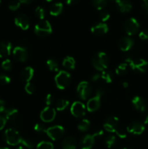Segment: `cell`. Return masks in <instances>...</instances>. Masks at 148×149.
Masks as SVG:
<instances>
[{"label":"cell","instance_id":"obj_18","mask_svg":"<svg viewBox=\"0 0 148 149\" xmlns=\"http://www.w3.org/2000/svg\"><path fill=\"white\" fill-rule=\"evenodd\" d=\"M12 51V44L7 41L0 42V58H7Z\"/></svg>","mask_w":148,"mask_h":149},{"label":"cell","instance_id":"obj_50","mask_svg":"<svg viewBox=\"0 0 148 149\" xmlns=\"http://www.w3.org/2000/svg\"><path fill=\"white\" fill-rule=\"evenodd\" d=\"M20 3H23V4H28V3L30 2L32 0H18Z\"/></svg>","mask_w":148,"mask_h":149},{"label":"cell","instance_id":"obj_23","mask_svg":"<svg viewBox=\"0 0 148 149\" xmlns=\"http://www.w3.org/2000/svg\"><path fill=\"white\" fill-rule=\"evenodd\" d=\"M116 7L120 13H126L131 10L132 4L129 0H120L116 4Z\"/></svg>","mask_w":148,"mask_h":149},{"label":"cell","instance_id":"obj_45","mask_svg":"<svg viewBox=\"0 0 148 149\" xmlns=\"http://www.w3.org/2000/svg\"><path fill=\"white\" fill-rule=\"evenodd\" d=\"M6 123H7V120L4 116H0V131L3 130V128L5 127Z\"/></svg>","mask_w":148,"mask_h":149},{"label":"cell","instance_id":"obj_6","mask_svg":"<svg viewBox=\"0 0 148 149\" xmlns=\"http://www.w3.org/2000/svg\"><path fill=\"white\" fill-rule=\"evenodd\" d=\"M71 77L68 72L65 71H59L55 77V81L57 87L59 90H64L70 84Z\"/></svg>","mask_w":148,"mask_h":149},{"label":"cell","instance_id":"obj_33","mask_svg":"<svg viewBox=\"0 0 148 149\" xmlns=\"http://www.w3.org/2000/svg\"><path fill=\"white\" fill-rule=\"evenodd\" d=\"M36 149H55L53 144L48 141H41L36 146Z\"/></svg>","mask_w":148,"mask_h":149},{"label":"cell","instance_id":"obj_35","mask_svg":"<svg viewBox=\"0 0 148 149\" xmlns=\"http://www.w3.org/2000/svg\"><path fill=\"white\" fill-rule=\"evenodd\" d=\"M35 13H36V15L39 17L41 20H44L45 17V15H46V12H45L44 9L41 7H37L35 10Z\"/></svg>","mask_w":148,"mask_h":149},{"label":"cell","instance_id":"obj_4","mask_svg":"<svg viewBox=\"0 0 148 149\" xmlns=\"http://www.w3.org/2000/svg\"><path fill=\"white\" fill-rule=\"evenodd\" d=\"M104 89L99 87L96 90L94 97L90 98L86 103V109L89 112H94L98 110L101 105V97L104 95Z\"/></svg>","mask_w":148,"mask_h":149},{"label":"cell","instance_id":"obj_49","mask_svg":"<svg viewBox=\"0 0 148 149\" xmlns=\"http://www.w3.org/2000/svg\"><path fill=\"white\" fill-rule=\"evenodd\" d=\"M78 0H65V2L67 4H69V5H72V4H75V3L78 1Z\"/></svg>","mask_w":148,"mask_h":149},{"label":"cell","instance_id":"obj_34","mask_svg":"<svg viewBox=\"0 0 148 149\" xmlns=\"http://www.w3.org/2000/svg\"><path fill=\"white\" fill-rule=\"evenodd\" d=\"M115 142L116 138L113 135H108V136L105 138V141H104V143H105L106 146L108 148H111L112 147L114 146V145L115 144Z\"/></svg>","mask_w":148,"mask_h":149},{"label":"cell","instance_id":"obj_17","mask_svg":"<svg viewBox=\"0 0 148 149\" xmlns=\"http://www.w3.org/2000/svg\"><path fill=\"white\" fill-rule=\"evenodd\" d=\"M133 46V39L129 36H123L119 40L118 47L123 52H127L130 50Z\"/></svg>","mask_w":148,"mask_h":149},{"label":"cell","instance_id":"obj_51","mask_svg":"<svg viewBox=\"0 0 148 149\" xmlns=\"http://www.w3.org/2000/svg\"><path fill=\"white\" fill-rule=\"evenodd\" d=\"M123 87H124V88H127L128 87H129V83L126 82V81H125V82L123 83Z\"/></svg>","mask_w":148,"mask_h":149},{"label":"cell","instance_id":"obj_36","mask_svg":"<svg viewBox=\"0 0 148 149\" xmlns=\"http://www.w3.org/2000/svg\"><path fill=\"white\" fill-rule=\"evenodd\" d=\"M1 68L4 71H10L12 68V64L10 60L5 59L2 63H1Z\"/></svg>","mask_w":148,"mask_h":149},{"label":"cell","instance_id":"obj_9","mask_svg":"<svg viewBox=\"0 0 148 149\" xmlns=\"http://www.w3.org/2000/svg\"><path fill=\"white\" fill-rule=\"evenodd\" d=\"M45 133L52 141H57V140L60 139L63 136L65 133V129L61 125H55V126L47 128Z\"/></svg>","mask_w":148,"mask_h":149},{"label":"cell","instance_id":"obj_13","mask_svg":"<svg viewBox=\"0 0 148 149\" xmlns=\"http://www.w3.org/2000/svg\"><path fill=\"white\" fill-rule=\"evenodd\" d=\"M126 129H127V132H129V133L139 135L143 133L145 130V127L144 124H142V122H138V121H134V122H131L127 126Z\"/></svg>","mask_w":148,"mask_h":149},{"label":"cell","instance_id":"obj_22","mask_svg":"<svg viewBox=\"0 0 148 149\" xmlns=\"http://www.w3.org/2000/svg\"><path fill=\"white\" fill-rule=\"evenodd\" d=\"M3 113H4V117L8 122H14L18 117V111L16 109H13V108L6 109Z\"/></svg>","mask_w":148,"mask_h":149},{"label":"cell","instance_id":"obj_42","mask_svg":"<svg viewBox=\"0 0 148 149\" xmlns=\"http://www.w3.org/2000/svg\"><path fill=\"white\" fill-rule=\"evenodd\" d=\"M34 130H35V131H36V132H46V129L45 128V127L42 124L37 123L35 125Z\"/></svg>","mask_w":148,"mask_h":149},{"label":"cell","instance_id":"obj_46","mask_svg":"<svg viewBox=\"0 0 148 149\" xmlns=\"http://www.w3.org/2000/svg\"><path fill=\"white\" fill-rule=\"evenodd\" d=\"M101 79V74H95L91 77V80L92 81H97L98 80H100Z\"/></svg>","mask_w":148,"mask_h":149},{"label":"cell","instance_id":"obj_14","mask_svg":"<svg viewBox=\"0 0 148 149\" xmlns=\"http://www.w3.org/2000/svg\"><path fill=\"white\" fill-rule=\"evenodd\" d=\"M12 55L15 59L19 62H25L27 61L28 57L27 49L20 46H17L13 49Z\"/></svg>","mask_w":148,"mask_h":149},{"label":"cell","instance_id":"obj_5","mask_svg":"<svg viewBox=\"0 0 148 149\" xmlns=\"http://www.w3.org/2000/svg\"><path fill=\"white\" fill-rule=\"evenodd\" d=\"M34 32L40 37H45L52 33V26L48 20H41L35 26Z\"/></svg>","mask_w":148,"mask_h":149},{"label":"cell","instance_id":"obj_30","mask_svg":"<svg viewBox=\"0 0 148 149\" xmlns=\"http://www.w3.org/2000/svg\"><path fill=\"white\" fill-rule=\"evenodd\" d=\"M93 6L98 10H102L107 4V0H92Z\"/></svg>","mask_w":148,"mask_h":149},{"label":"cell","instance_id":"obj_7","mask_svg":"<svg viewBox=\"0 0 148 149\" xmlns=\"http://www.w3.org/2000/svg\"><path fill=\"white\" fill-rule=\"evenodd\" d=\"M103 135L102 130H99L97 132H94L93 135H86L84 136V138L81 139V149H91L94 146V144L95 143V138L96 137L100 136Z\"/></svg>","mask_w":148,"mask_h":149},{"label":"cell","instance_id":"obj_48","mask_svg":"<svg viewBox=\"0 0 148 149\" xmlns=\"http://www.w3.org/2000/svg\"><path fill=\"white\" fill-rule=\"evenodd\" d=\"M142 7L143 10L145 11V13L148 15V2H144L143 4H142Z\"/></svg>","mask_w":148,"mask_h":149},{"label":"cell","instance_id":"obj_27","mask_svg":"<svg viewBox=\"0 0 148 149\" xmlns=\"http://www.w3.org/2000/svg\"><path fill=\"white\" fill-rule=\"evenodd\" d=\"M69 106V101L66 99L61 98L59 99V100H57L56 104H55V107H56V109L59 111H64L65 109H67V107Z\"/></svg>","mask_w":148,"mask_h":149},{"label":"cell","instance_id":"obj_20","mask_svg":"<svg viewBox=\"0 0 148 149\" xmlns=\"http://www.w3.org/2000/svg\"><path fill=\"white\" fill-rule=\"evenodd\" d=\"M131 103L133 108L138 111L145 112L146 110V103H145V100L139 96H135L132 99Z\"/></svg>","mask_w":148,"mask_h":149},{"label":"cell","instance_id":"obj_40","mask_svg":"<svg viewBox=\"0 0 148 149\" xmlns=\"http://www.w3.org/2000/svg\"><path fill=\"white\" fill-rule=\"evenodd\" d=\"M10 81H11L10 77H9L6 74H0V84L6 85V84H10Z\"/></svg>","mask_w":148,"mask_h":149},{"label":"cell","instance_id":"obj_38","mask_svg":"<svg viewBox=\"0 0 148 149\" xmlns=\"http://www.w3.org/2000/svg\"><path fill=\"white\" fill-rule=\"evenodd\" d=\"M25 90H26V92L28 94H33V93L35 92V86L30 82L26 83V85H25Z\"/></svg>","mask_w":148,"mask_h":149},{"label":"cell","instance_id":"obj_59","mask_svg":"<svg viewBox=\"0 0 148 149\" xmlns=\"http://www.w3.org/2000/svg\"><path fill=\"white\" fill-rule=\"evenodd\" d=\"M1 0H0V5H1Z\"/></svg>","mask_w":148,"mask_h":149},{"label":"cell","instance_id":"obj_24","mask_svg":"<svg viewBox=\"0 0 148 149\" xmlns=\"http://www.w3.org/2000/svg\"><path fill=\"white\" fill-rule=\"evenodd\" d=\"M77 142L73 137H67L62 141V149H76Z\"/></svg>","mask_w":148,"mask_h":149},{"label":"cell","instance_id":"obj_8","mask_svg":"<svg viewBox=\"0 0 148 149\" xmlns=\"http://www.w3.org/2000/svg\"><path fill=\"white\" fill-rule=\"evenodd\" d=\"M139 23L136 18L134 17H130L128 18L125 21L123 28H124L125 32L129 36H133L136 34L139 29Z\"/></svg>","mask_w":148,"mask_h":149},{"label":"cell","instance_id":"obj_39","mask_svg":"<svg viewBox=\"0 0 148 149\" xmlns=\"http://www.w3.org/2000/svg\"><path fill=\"white\" fill-rule=\"evenodd\" d=\"M110 17V15L107 10H102L100 13V17L102 22H106L107 20H109Z\"/></svg>","mask_w":148,"mask_h":149},{"label":"cell","instance_id":"obj_32","mask_svg":"<svg viewBox=\"0 0 148 149\" xmlns=\"http://www.w3.org/2000/svg\"><path fill=\"white\" fill-rule=\"evenodd\" d=\"M46 65L48 68L52 71H57L59 70V65L57 62L54 59H49L46 61Z\"/></svg>","mask_w":148,"mask_h":149},{"label":"cell","instance_id":"obj_15","mask_svg":"<svg viewBox=\"0 0 148 149\" xmlns=\"http://www.w3.org/2000/svg\"><path fill=\"white\" fill-rule=\"evenodd\" d=\"M55 116H56V111L50 106L44 108L40 113L41 119L44 122H52L55 119Z\"/></svg>","mask_w":148,"mask_h":149},{"label":"cell","instance_id":"obj_3","mask_svg":"<svg viewBox=\"0 0 148 149\" xmlns=\"http://www.w3.org/2000/svg\"><path fill=\"white\" fill-rule=\"evenodd\" d=\"M126 63L129 64L130 68L133 71L139 73H145L148 67V62L142 58L133 59L131 57H127L126 58Z\"/></svg>","mask_w":148,"mask_h":149},{"label":"cell","instance_id":"obj_53","mask_svg":"<svg viewBox=\"0 0 148 149\" xmlns=\"http://www.w3.org/2000/svg\"><path fill=\"white\" fill-rule=\"evenodd\" d=\"M110 1H113V2H115V4H117V3L118 2V1H120V0H110Z\"/></svg>","mask_w":148,"mask_h":149},{"label":"cell","instance_id":"obj_21","mask_svg":"<svg viewBox=\"0 0 148 149\" xmlns=\"http://www.w3.org/2000/svg\"><path fill=\"white\" fill-rule=\"evenodd\" d=\"M33 74H34V70L33 69V68L30 66H27L22 71L20 74V79L22 81L26 83L30 82L33 78Z\"/></svg>","mask_w":148,"mask_h":149},{"label":"cell","instance_id":"obj_31","mask_svg":"<svg viewBox=\"0 0 148 149\" xmlns=\"http://www.w3.org/2000/svg\"><path fill=\"white\" fill-rule=\"evenodd\" d=\"M128 71V64L126 63H120V65H118V67L115 69V73L118 75H124Z\"/></svg>","mask_w":148,"mask_h":149},{"label":"cell","instance_id":"obj_16","mask_svg":"<svg viewBox=\"0 0 148 149\" xmlns=\"http://www.w3.org/2000/svg\"><path fill=\"white\" fill-rule=\"evenodd\" d=\"M15 24L22 30H28L30 26V19L26 15L19 14L15 18Z\"/></svg>","mask_w":148,"mask_h":149},{"label":"cell","instance_id":"obj_12","mask_svg":"<svg viewBox=\"0 0 148 149\" xmlns=\"http://www.w3.org/2000/svg\"><path fill=\"white\" fill-rule=\"evenodd\" d=\"M118 126L119 119L116 116H110L107 118L103 125L104 130L109 132H115Z\"/></svg>","mask_w":148,"mask_h":149},{"label":"cell","instance_id":"obj_19","mask_svg":"<svg viewBox=\"0 0 148 149\" xmlns=\"http://www.w3.org/2000/svg\"><path fill=\"white\" fill-rule=\"evenodd\" d=\"M109 29L108 26L104 23H100L94 25L91 28V31L94 34L97 35V36H101V35L105 34L107 33Z\"/></svg>","mask_w":148,"mask_h":149},{"label":"cell","instance_id":"obj_57","mask_svg":"<svg viewBox=\"0 0 148 149\" xmlns=\"http://www.w3.org/2000/svg\"><path fill=\"white\" fill-rule=\"evenodd\" d=\"M46 1H53V0H46Z\"/></svg>","mask_w":148,"mask_h":149},{"label":"cell","instance_id":"obj_2","mask_svg":"<svg viewBox=\"0 0 148 149\" xmlns=\"http://www.w3.org/2000/svg\"><path fill=\"white\" fill-rule=\"evenodd\" d=\"M92 64L97 71H104L107 69L109 65L108 56L104 52H97L93 58Z\"/></svg>","mask_w":148,"mask_h":149},{"label":"cell","instance_id":"obj_54","mask_svg":"<svg viewBox=\"0 0 148 149\" xmlns=\"http://www.w3.org/2000/svg\"><path fill=\"white\" fill-rule=\"evenodd\" d=\"M16 149H24V148L23 146H18Z\"/></svg>","mask_w":148,"mask_h":149},{"label":"cell","instance_id":"obj_44","mask_svg":"<svg viewBox=\"0 0 148 149\" xmlns=\"http://www.w3.org/2000/svg\"><path fill=\"white\" fill-rule=\"evenodd\" d=\"M139 37L143 41H148V30H144L139 34Z\"/></svg>","mask_w":148,"mask_h":149},{"label":"cell","instance_id":"obj_25","mask_svg":"<svg viewBox=\"0 0 148 149\" xmlns=\"http://www.w3.org/2000/svg\"><path fill=\"white\" fill-rule=\"evenodd\" d=\"M63 10V4L61 2H56L52 4L49 9V13L52 16H57L61 14Z\"/></svg>","mask_w":148,"mask_h":149},{"label":"cell","instance_id":"obj_1","mask_svg":"<svg viewBox=\"0 0 148 149\" xmlns=\"http://www.w3.org/2000/svg\"><path fill=\"white\" fill-rule=\"evenodd\" d=\"M4 139L5 142L10 146H17L21 144L28 148H32L33 147V143L30 140L23 138L18 131L13 128L6 130L4 133Z\"/></svg>","mask_w":148,"mask_h":149},{"label":"cell","instance_id":"obj_52","mask_svg":"<svg viewBox=\"0 0 148 149\" xmlns=\"http://www.w3.org/2000/svg\"><path fill=\"white\" fill-rule=\"evenodd\" d=\"M145 124H147V123H148V115H147V117L145 118Z\"/></svg>","mask_w":148,"mask_h":149},{"label":"cell","instance_id":"obj_37","mask_svg":"<svg viewBox=\"0 0 148 149\" xmlns=\"http://www.w3.org/2000/svg\"><path fill=\"white\" fill-rule=\"evenodd\" d=\"M20 2L17 0H13L9 4V9L12 11H15L20 7Z\"/></svg>","mask_w":148,"mask_h":149},{"label":"cell","instance_id":"obj_47","mask_svg":"<svg viewBox=\"0 0 148 149\" xmlns=\"http://www.w3.org/2000/svg\"><path fill=\"white\" fill-rule=\"evenodd\" d=\"M6 109V106H5V102L3 100L0 99V112H4Z\"/></svg>","mask_w":148,"mask_h":149},{"label":"cell","instance_id":"obj_43","mask_svg":"<svg viewBox=\"0 0 148 149\" xmlns=\"http://www.w3.org/2000/svg\"><path fill=\"white\" fill-rule=\"evenodd\" d=\"M54 102V97L52 94H47L45 97V103L47 106H51Z\"/></svg>","mask_w":148,"mask_h":149},{"label":"cell","instance_id":"obj_26","mask_svg":"<svg viewBox=\"0 0 148 149\" xmlns=\"http://www.w3.org/2000/svg\"><path fill=\"white\" fill-rule=\"evenodd\" d=\"M62 65L66 69L73 70L75 67V61L73 57H65L62 61Z\"/></svg>","mask_w":148,"mask_h":149},{"label":"cell","instance_id":"obj_58","mask_svg":"<svg viewBox=\"0 0 148 149\" xmlns=\"http://www.w3.org/2000/svg\"><path fill=\"white\" fill-rule=\"evenodd\" d=\"M122 149H129V148H123Z\"/></svg>","mask_w":148,"mask_h":149},{"label":"cell","instance_id":"obj_10","mask_svg":"<svg viewBox=\"0 0 148 149\" xmlns=\"http://www.w3.org/2000/svg\"><path fill=\"white\" fill-rule=\"evenodd\" d=\"M76 91L80 98L82 100H86L91 93V87L89 83L83 81L78 84Z\"/></svg>","mask_w":148,"mask_h":149},{"label":"cell","instance_id":"obj_29","mask_svg":"<svg viewBox=\"0 0 148 149\" xmlns=\"http://www.w3.org/2000/svg\"><path fill=\"white\" fill-rule=\"evenodd\" d=\"M90 125H91V123H90L89 120L88 119H83L78 125V130L81 131V132H86V131L88 130L90 127Z\"/></svg>","mask_w":148,"mask_h":149},{"label":"cell","instance_id":"obj_28","mask_svg":"<svg viewBox=\"0 0 148 149\" xmlns=\"http://www.w3.org/2000/svg\"><path fill=\"white\" fill-rule=\"evenodd\" d=\"M101 79L105 81L106 83H111L113 79V75L111 71L104 70V71H102Z\"/></svg>","mask_w":148,"mask_h":149},{"label":"cell","instance_id":"obj_11","mask_svg":"<svg viewBox=\"0 0 148 149\" xmlns=\"http://www.w3.org/2000/svg\"><path fill=\"white\" fill-rule=\"evenodd\" d=\"M71 112L73 116L76 118H81L86 114V106L80 101H75L71 107Z\"/></svg>","mask_w":148,"mask_h":149},{"label":"cell","instance_id":"obj_56","mask_svg":"<svg viewBox=\"0 0 148 149\" xmlns=\"http://www.w3.org/2000/svg\"><path fill=\"white\" fill-rule=\"evenodd\" d=\"M144 2H148V0H143Z\"/></svg>","mask_w":148,"mask_h":149},{"label":"cell","instance_id":"obj_55","mask_svg":"<svg viewBox=\"0 0 148 149\" xmlns=\"http://www.w3.org/2000/svg\"><path fill=\"white\" fill-rule=\"evenodd\" d=\"M0 149H10V148H6V147H4V148H0Z\"/></svg>","mask_w":148,"mask_h":149},{"label":"cell","instance_id":"obj_41","mask_svg":"<svg viewBox=\"0 0 148 149\" xmlns=\"http://www.w3.org/2000/svg\"><path fill=\"white\" fill-rule=\"evenodd\" d=\"M115 134L119 137L120 138L124 139L126 138L127 135H126V132L122 128H118L117 130L115 131Z\"/></svg>","mask_w":148,"mask_h":149}]
</instances>
